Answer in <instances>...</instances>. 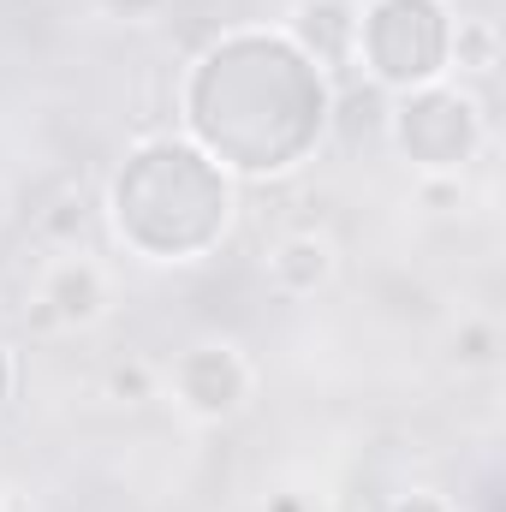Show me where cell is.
Here are the masks:
<instances>
[{"instance_id": "18", "label": "cell", "mask_w": 506, "mask_h": 512, "mask_svg": "<svg viewBox=\"0 0 506 512\" xmlns=\"http://www.w3.org/2000/svg\"><path fill=\"white\" fill-rule=\"evenodd\" d=\"M0 227H6V191H0Z\"/></svg>"}, {"instance_id": "7", "label": "cell", "mask_w": 506, "mask_h": 512, "mask_svg": "<svg viewBox=\"0 0 506 512\" xmlns=\"http://www.w3.org/2000/svg\"><path fill=\"white\" fill-rule=\"evenodd\" d=\"M292 48L322 72H346L358 54V6L352 0H298L292 6Z\"/></svg>"}, {"instance_id": "5", "label": "cell", "mask_w": 506, "mask_h": 512, "mask_svg": "<svg viewBox=\"0 0 506 512\" xmlns=\"http://www.w3.org/2000/svg\"><path fill=\"white\" fill-rule=\"evenodd\" d=\"M167 382H173V399H179L191 417L227 423V417H239L245 399H251V364L239 358V346L203 340V346H185V352L173 358Z\"/></svg>"}, {"instance_id": "2", "label": "cell", "mask_w": 506, "mask_h": 512, "mask_svg": "<svg viewBox=\"0 0 506 512\" xmlns=\"http://www.w3.org/2000/svg\"><path fill=\"white\" fill-rule=\"evenodd\" d=\"M233 227V179L185 137L137 143L114 179V233L143 262H203Z\"/></svg>"}, {"instance_id": "14", "label": "cell", "mask_w": 506, "mask_h": 512, "mask_svg": "<svg viewBox=\"0 0 506 512\" xmlns=\"http://www.w3.org/2000/svg\"><path fill=\"white\" fill-rule=\"evenodd\" d=\"M381 512H453V507H447L435 489H405V495H393Z\"/></svg>"}, {"instance_id": "1", "label": "cell", "mask_w": 506, "mask_h": 512, "mask_svg": "<svg viewBox=\"0 0 506 512\" xmlns=\"http://www.w3.org/2000/svg\"><path fill=\"white\" fill-rule=\"evenodd\" d=\"M179 114L209 161L245 179H274L322 143L334 84L292 48V36L233 30L191 60Z\"/></svg>"}, {"instance_id": "9", "label": "cell", "mask_w": 506, "mask_h": 512, "mask_svg": "<svg viewBox=\"0 0 506 512\" xmlns=\"http://www.w3.org/2000/svg\"><path fill=\"white\" fill-rule=\"evenodd\" d=\"M447 66H459L471 78H489L501 66V30H495V18H453V60Z\"/></svg>"}, {"instance_id": "4", "label": "cell", "mask_w": 506, "mask_h": 512, "mask_svg": "<svg viewBox=\"0 0 506 512\" xmlns=\"http://www.w3.org/2000/svg\"><path fill=\"white\" fill-rule=\"evenodd\" d=\"M387 137L399 155L429 179V173H465V161L483 149V102L453 84H429L411 96L387 102Z\"/></svg>"}, {"instance_id": "6", "label": "cell", "mask_w": 506, "mask_h": 512, "mask_svg": "<svg viewBox=\"0 0 506 512\" xmlns=\"http://www.w3.org/2000/svg\"><path fill=\"white\" fill-rule=\"evenodd\" d=\"M36 304L54 316V328H90L108 310V274L84 251H66L60 262H48V274L36 286Z\"/></svg>"}, {"instance_id": "17", "label": "cell", "mask_w": 506, "mask_h": 512, "mask_svg": "<svg viewBox=\"0 0 506 512\" xmlns=\"http://www.w3.org/2000/svg\"><path fill=\"white\" fill-rule=\"evenodd\" d=\"M268 512H310V507H304L298 495H274V501H268Z\"/></svg>"}, {"instance_id": "16", "label": "cell", "mask_w": 506, "mask_h": 512, "mask_svg": "<svg viewBox=\"0 0 506 512\" xmlns=\"http://www.w3.org/2000/svg\"><path fill=\"white\" fill-rule=\"evenodd\" d=\"M102 6H108V12H120V18H155L167 0H102Z\"/></svg>"}, {"instance_id": "12", "label": "cell", "mask_w": 506, "mask_h": 512, "mask_svg": "<svg viewBox=\"0 0 506 512\" xmlns=\"http://www.w3.org/2000/svg\"><path fill=\"white\" fill-rule=\"evenodd\" d=\"M417 203H423V209H435V215L459 209V203H465V185H459V173H429V179L417 185Z\"/></svg>"}, {"instance_id": "11", "label": "cell", "mask_w": 506, "mask_h": 512, "mask_svg": "<svg viewBox=\"0 0 506 512\" xmlns=\"http://www.w3.org/2000/svg\"><path fill=\"white\" fill-rule=\"evenodd\" d=\"M108 387H114V399L143 405V399H155V370H149V364H137V358H126V364H114Z\"/></svg>"}, {"instance_id": "15", "label": "cell", "mask_w": 506, "mask_h": 512, "mask_svg": "<svg viewBox=\"0 0 506 512\" xmlns=\"http://www.w3.org/2000/svg\"><path fill=\"white\" fill-rule=\"evenodd\" d=\"M12 387H18V364H12V346H6V334H0V411L12 405Z\"/></svg>"}, {"instance_id": "13", "label": "cell", "mask_w": 506, "mask_h": 512, "mask_svg": "<svg viewBox=\"0 0 506 512\" xmlns=\"http://www.w3.org/2000/svg\"><path fill=\"white\" fill-rule=\"evenodd\" d=\"M42 233L48 239H60V245H78V233H84V203H54L48 215H42Z\"/></svg>"}, {"instance_id": "10", "label": "cell", "mask_w": 506, "mask_h": 512, "mask_svg": "<svg viewBox=\"0 0 506 512\" xmlns=\"http://www.w3.org/2000/svg\"><path fill=\"white\" fill-rule=\"evenodd\" d=\"M495 352H501L495 322H465V328H459V340H453L459 370H489V364H495Z\"/></svg>"}, {"instance_id": "3", "label": "cell", "mask_w": 506, "mask_h": 512, "mask_svg": "<svg viewBox=\"0 0 506 512\" xmlns=\"http://www.w3.org/2000/svg\"><path fill=\"white\" fill-rule=\"evenodd\" d=\"M453 60V12L447 0H370L358 12V54L364 78L381 96H411L447 84Z\"/></svg>"}, {"instance_id": "8", "label": "cell", "mask_w": 506, "mask_h": 512, "mask_svg": "<svg viewBox=\"0 0 506 512\" xmlns=\"http://www.w3.org/2000/svg\"><path fill=\"white\" fill-rule=\"evenodd\" d=\"M268 280L286 292V298H310L334 280V245L322 233H286L274 251H268Z\"/></svg>"}]
</instances>
